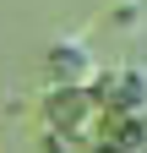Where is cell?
<instances>
[{"label":"cell","mask_w":147,"mask_h":153,"mask_svg":"<svg viewBox=\"0 0 147 153\" xmlns=\"http://www.w3.org/2000/svg\"><path fill=\"white\" fill-rule=\"evenodd\" d=\"M93 142L104 153H147V109L142 115H120V120H104V131Z\"/></svg>","instance_id":"obj_4"},{"label":"cell","mask_w":147,"mask_h":153,"mask_svg":"<svg viewBox=\"0 0 147 153\" xmlns=\"http://www.w3.org/2000/svg\"><path fill=\"white\" fill-rule=\"evenodd\" d=\"M93 71H98V60L87 55V44H49V55H44V76H49V88H87L93 82Z\"/></svg>","instance_id":"obj_3"},{"label":"cell","mask_w":147,"mask_h":153,"mask_svg":"<svg viewBox=\"0 0 147 153\" xmlns=\"http://www.w3.org/2000/svg\"><path fill=\"white\" fill-rule=\"evenodd\" d=\"M93 99L104 109V120H120V115H142L147 109V71L142 66H98L93 71Z\"/></svg>","instance_id":"obj_2"},{"label":"cell","mask_w":147,"mask_h":153,"mask_svg":"<svg viewBox=\"0 0 147 153\" xmlns=\"http://www.w3.org/2000/svg\"><path fill=\"white\" fill-rule=\"evenodd\" d=\"M44 126L65 142H93L104 126V109L93 99V88H49L44 99Z\"/></svg>","instance_id":"obj_1"}]
</instances>
